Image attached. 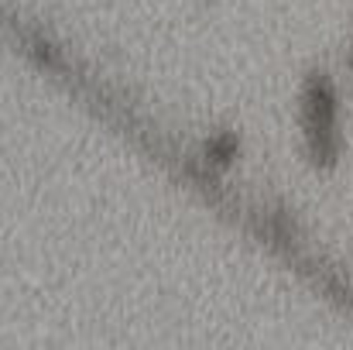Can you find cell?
<instances>
[{
    "instance_id": "obj_1",
    "label": "cell",
    "mask_w": 353,
    "mask_h": 350,
    "mask_svg": "<svg viewBox=\"0 0 353 350\" xmlns=\"http://www.w3.org/2000/svg\"><path fill=\"white\" fill-rule=\"evenodd\" d=\"M302 110H305V137H309V155L316 165H333L340 158V130H336V90L333 83L316 72L309 83H305V93H302Z\"/></svg>"
},
{
    "instance_id": "obj_2",
    "label": "cell",
    "mask_w": 353,
    "mask_h": 350,
    "mask_svg": "<svg viewBox=\"0 0 353 350\" xmlns=\"http://www.w3.org/2000/svg\"><path fill=\"white\" fill-rule=\"evenodd\" d=\"M206 151H210L220 165H227V162L236 155V137L234 134H220V137H213V141H210V148H206Z\"/></svg>"
},
{
    "instance_id": "obj_3",
    "label": "cell",
    "mask_w": 353,
    "mask_h": 350,
    "mask_svg": "<svg viewBox=\"0 0 353 350\" xmlns=\"http://www.w3.org/2000/svg\"><path fill=\"white\" fill-rule=\"evenodd\" d=\"M350 66H353V45H350Z\"/></svg>"
}]
</instances>
